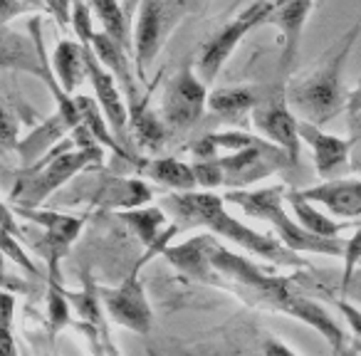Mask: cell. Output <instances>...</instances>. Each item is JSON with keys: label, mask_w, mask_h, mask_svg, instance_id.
Segmentation results:
<instances>
[{"label": "cell", "mask_w": 361, "mask_h": 356, "mask_svg": "<svg viewBox=\"0 0 361 356\" xmlns=\"http://www.w3.org/2000/svg\"><path fill=\"white\" fill-rule=\"evenodd\" d=\"M161 208H164L169 216H173V223H178L180 228L206 226L213 235L226 238V240L240 245L243 250H247L250 255L262 257V260H267V262L287 265V267L305 265L300 252L290 250L280 238L257 233L255 228L245 226V223L238 221L235 216H231V213L226 211L223 196H218V193H213V191L169 193L166 198H161Z\"/></svg>", "instance_id": "cell-1"}, {"label": "cell", "mask_w": 361, "mask_h": 356, "mask_svg": "<svg viewBox=\"0 0 361 356\" xmlns=\"http://www.w3.org/2000/svg\"><path fill=\"white\" fill-rule=\"evenodd\" d=\"M359 35L361 23H356L317 60L307 75L297 77L285 87L287 102L300 119L324 126L346 111L349 92L344 90V70Z\"/></svg>", "instance_id": "cell-2"}, {"label": "cell", "mask_w": 361, "mask_h": 356, "mask_svg": "<svg viewBox=\"0 0 361 356\" xmlns=\"http://www.w3.org/2000/svg\"><path fill=\"white\" fill-rule=\"evenodd\" d=\"M104 151L106 149L99 144L80 146L70 134V139L60 141L50 154H45L37 164L27 166L18 176L11 191V201H16L18 208H40L57 188L65 186L80 171L102 166Z\"/></svg>", "instance_id": "cell-3"}, {"label": "cell", "mask_w": 361, "mask_h": 356, "mask_svg": "<svg viewBox=\"0 0 361 356\" xmlns=\"http://www.w3.org/2000/svg\"><path fill=\"white\" fill-rule=\"evenodd\" d=\"M290 188L285 186H267V188H235V191H226L223 201L231 206L240 208L243 213H247L250 218L265 221L272 226V231L277 233L282 243L295 252H312V255H329V257H341L344 252V240L339 238H317L312 233H307L305 228L297 223V218H292L285 211V198Z\"/></svg>", "instance_id": "cell-4"}, {"label": "cell", "mask_w": 361, "mask_h": 356, "mask_svg": "<svg viewBox=\"0 0 361 356\" xmlns=\"http://www.w3.org/2000/svg\"><path fill=\"white\" fill-rule=\"evenodd\" d=\"M180 231L178 223H169L161 238L154 243V245L146 247V252L139 257L131 272L126 275V280L121 282L119 287H104L99 290L102 302H104V309L109 312L111 321L129 331H136V334L146 336L151 331V324H154V312H151V305L146 300V290L144 282H141V270L144 265L156 255H164V250L169 247V240Z\"/></svg>", "instance_id": "cell-5"}, {"label": "cell", "mask_w": 361, "mask_h": 356, "mask_svg": "<svg viewBox=\"0 0 361 356\" xmlns=\"http://www.w3.org/2000/svg\"><path fill=\"white\" fill-rule=\"evenodd\" d=\"M191 13L186 0H141L134 23V67L141 82L169 37Z\"/></svg>", "instance_id": "cell-6"}, {"label": "cell", "mask_w": 361, "mask_h": 356, "mask_svg": "<svg viewBox=\"0 0 361 356\" xmlns=\"http://www.w3.org/2000/svg\"><path fill=\"white\" fill-rule=\"evenodd\" d=\"M208 109L206 82L198 77L196 62H183L164 87L161 97V116L169 126L171 136L188 134Z\"/></svg>", "instance_id": "cell-7"}, {"label": "cell", "mask_w": 361, "mask_h": 356, "mask_svg": "<svg viewBox=\"0 0 361 356\" xmlns=\"http://www.w3.org/2000/svg\"><path fill=\"white\" fill-rule=\"evenodd\" d=\"M252 124L270 144L280 146L290 159V168L300 166L302 139H300V116L292 111L287 102L285 82H277L270 92L260 97L257 106L252 109Z\"/></svg>", "instance_id": "cell-8"}, {"label": "cell", "mask_w": 361, "mask_h": 356, "mask_svg": "<svg viewBox=\"0 0 361 356\" xmlns=\"http://www.w3.org/2000/svg\"><path fill=\"white\" fill-rule=\"evenodd\" d=\"M267 16V3L265 0H255L252 6H247L240 16H235L226 27L216 32L208 42H203L201 52L196 57V72L206 85H211L218 77V72L223 70L231 55L235 52V47L240 45V40L252 30V27L262 25Z\"/></svg>", "instance_id": "cell-9"}, {"label": "cell", "mask_w": 361, "mask_h": 356, "mask_svg": "<svg viewBox=\"0 0 361 356\" xmlns=\"http://www.w3.org/2000/svg\"><path fill=\"white\" fill-rule=\"evenodd\" d=\"M223 173H226V186L231 191L247 188L260 178L290 168V159L280 146L270 144L267 139H255L250 146L235 151V154H223L221 159Z\"/></svg>", "instance_id": "cell-10"}, {"label": "cell", "mask_w": 361, "mask_h": 356, "mask_svg": "<svg viewBox=\"0 0 361 356\" xmlns=\"http://www.w3.org/2000/svg\"><path fill=\"white\" fill-rule=\"evenodd\" d=\"M18 213L25 216L27 221L45 228L40 250L45 252V260H47V280L62 282L60 262L62 257H67L70 247L80 238L82 228L87 223V216H67V213L42 211V208H18Z\"/></svg>", "instance_id": "cell-11"}, {"label": "cell", "mask_w": 361, "mask_h": 356, "mask_svg": "<svg viewBox=\"0 0 361 356\" xmlns=\"http://www.w3.org/2000/svg\"><path fill=\"white\" fill-rule=\"evenodd\" d=\"M0 65H3V70L27 72V75L45 82V77L52 72V65L47 62L40 18H30V23H27V35L13 30V27H3Z\"/></svg>", "instance_id": "cell-12"}, {"label": "cell", "mask_w": 361, "mask_h": 356, "mask_svg": "<svg viewBox=\"0 0 361 356\" xmlns=\"http://www.w3.org/2000/svg\"><path fill=\"white\" fill-rule=\"evenodd\" d=\"M317 0H270L265 25H275L280 32V82H287L292 65L300 52L302 32L314 11Z\"/></svg>", "instance_id": "cell-13"}, {"label": "cell", "mask_w": 361, "mask_h": 356, "mask_svg": "<svg viewBox=\"0 0 361 356\" xmlns=\"http://www.w3.org/2000/svg\"><path fill=\"white\" fill-rule=\"evenodd\" d=\"M300 139L310 146L314 168L322 181H339L349 171V139L326 134L324 126L300 119Z\"/></svg>", "instance_id": "cell-14"}, {"label": "cell", "mask_w": 361, "mask_h": 356, "mask_svg": "<svg viewBox=\"0 0 361 356\" xmlns=\"http://www.w3.org/2000/svg\"><path fill=\"white\" fill-rule=\"evenodd\" d=\"M302 196L312 203H319L326 211L341 218H356L361 216V181H349V178H339V181H322L317 186L302 188Z\"/></svg>", "instance_id": "cell-15"}, {"label": "cell", "mask_w": 361, "mask_h": 356, "mask_svg": "<svg viewBox=\"0 0 361 356\" xmlns=\"http://www.w3.org/2000/svg\"><path fill=\"white\" fill-rule=\"evenodd\" d=\"M260 97V87L252 85L218 87V90H213L208 94V111L221 121H226V124H243L245 116L252 114Z\"/></svg>", "instance_id": "cell-16"}, {"label": "cell", "mask_w": 361, "mask_h": 356, "mask_svg": "<svg viewBox=\"0 0 361 356\" xmlns=\"http://www.w3.org/2000/svg\"><path fill=\"white\" fill-rule=\"evenodd\" d=\"M70 134H72V124L55 109V114L37 121V124L32 126V131H27V134L23 136L16 151L20 154L23 164H25V168H27V166L37 164L45 154H50L62 141V136H70Z\"/></svg>", "instance_id": "cell-17"}, {"label": "cell", "mask_w": 361, "mask_h": 356, "mask_svg": "<svg viewBox=\"0 0 361 356\" xmlns=\"http://www.w3.org/2000/svg\"><path fill=\"white\" fill-rule=\"evenodd\" d=\"M216 243L213 233H203L180 245H169L164 257L173 267H178L183 275L193 277L198 282H211V245Z\"/></svg>", "instance_id": "cell-18"}, {"label": "cell", "mask_w": 361, "mask_h": 356, "mask_svg": "<svg viewBox=\"0 0 361 356\" xmlns=\"http://www.w3.org/2000/svg\"><path fill=\"white\" fill-rule=\"evenodd\" d=\"M134 166L141 176L156 181L159 186L169 188L171 193H186L198 188L193 166L186 164V161L171 159L169 156V159H139Z\"/></svg>", "instance_id": "cell-19"}, {"label": "cell", "mask_w": 361, "mask_h": 356, "mask_svg": "<svg viewBox=\"0 0 361 356\" xmlns=\"http://www.w3.org/2000/svg\"><path fill=\"white\" fill-rule=\"evenodd\" d=\"M52 72H55L57 82L62 85V90L67 94L77 90L85 80H90L87 75V62H85V45L80 40H60L52 52Z\"/></svg>", "instance_id": "cell-20"}, {"label": "cell", "mask_w": 361, "mask_h": 356, "mask_svg": "<svg viewBox=\"0 0 361 356\" xmlns=\"http://www.w3.org/2000/svg\"><path fill=\"white\" fill-rule=\"evenodd\" d=\"M287 203L292 206L297 223L317 238H336L339 233H344L351 226L349 221H334V218L324 216L319 208H314V203L307 201L300 191H292V188L287 191Z\"/></svg>", "instance_id": "cell-21"}, {"label": "cell", "mask_w": 361, "mask_h": 356, "mask_svg": "<svg viewBox=\"0 0 361 356\" xmlns=\"http://www.w3.org/2000/svg\"><path fill=\"white\" fill-rule=\"evenodd\" d=\"M97 20L102 23V30L134 57V37L129 35V18H126L124 8L119 6V0H87Z\"/></svg>", "instance_id": "cell-22"}, {"label": "cell", "mask_w": 361, "mask_h": 356, "mask_svg": "<svg viewBox=\"0 0 361 356\" xmlns=\"http://www.w3.org/2000/svg\"><path fill=\"white\" fill-rule=\"evenodd\" d=\"M124 226H129V231L144 243L146 247L154 245L161 238V233L166 231V216L164 208H149V206H139V208H126V211L116 213Z\"/></svg>", "instance_id": "cell-23"}, {"label": "cell", "mask_w": 361, "mask_h": 356, "mask_svg": "<svg viewBox=\"0 0 361 356\" xmlns=\"http://www.w3.org/2000/svg\"><path fill=\"white\" fill-rule=\"evenodd\" d=\"M104 201L111 203V206H116L119 211H126V208H139L144 206V203L151 201V188L146 186L141 178H119V181H114L111 186L104 188Z\"/></svg>", "instance_id": "cell-24"}, {"label": "cell", "mask_w": 361, "mask_h": 356, "mask_svg": "<svg viewBox=\"0 0 361 356\" xmlns=\"http://www.w3.org/2000/svg\"><path fill=\"white\" fill-rule=\"evenodd\" d=\"M72 319V302L67 295L65 282H50L47 280V329L55 339Z\"/></svg>", "instance_id": "cell-25"}, {"label": "cell", "mask_w": 361, "mask_h": 356, "mask_svg": "<svg viewBox=\"0 0 361 356\" xmlns=\"http://www.w3.org/2000/svg\"><path fill=\"white\" fill-rule=\"evenodd\" d=\"M193 173H196V181L203 191H213L218 186H226V173H223V166L218 159H201L193 161Z\"/></svg>", "instance_id": "cell-26"}, {"label": "cell", "mask_w": 361, "mask_h": 356, "mask_svg": "<svg viewBox=\"0 0 361 356\" xmlns=\"http://www.w3.org/2000/svg\"><path fill=\"white\" fill-rule=\"evenodd\" d=\"M18 235H13V233H8V231H3V235H0V245H3V255L6 257H11L16 265H20L23 270H27L32 277H37L40 275V270L35 267V262H32V257L27 255L25 250H23V245L16 240Z\"/></svg>", "instance_id": "cell-27"}, {"label": "cell", "mask_w": 361, "mask_h": 356, "mask_svg": "<svg viewBox=\"0 0 361 356\" xmlns=\"http://www.w3.org/2000/svg\"><path fill=\"white\" fill-rule=\"evenodd\" d=\"M341 260H344V272H341V287H349L351 277H354L356 267L361 265V228L344 240V252H341Z\"/></svg>", "instance_id": "cell-28"}, {"label": "cell", "mask_w": 361, "mask_h": 356, "mask_svg": "<svg viewBox=\"0 0 361 356\" xmlns=\"http://www.w3.org/2000/svg\"><path fill=\"white\" fill-rule=\"evenodd\" d=\"M349 171L361 173V111H349Z\"/></svg>", "instance_id": "cell-29"}, {"label": "cell", "mask_w": 361, "mask_h": 356, "mask_svg": "<svg viewBox=\"0 0 361 356\" xmlns=\"http://www.w3.org/2000/svg\"><path fill=\"white\" fill-rule=\"evenodd\" d=\"M20 139H18V114L13 111V106L3 104V151L18 149Z\"/></svg>", "instance_id": "cell-30"}, {"label": "cell", "mask_w": 361, "mask_h": 356, "mask_svg": "<svg viewBox=\"0 0 361 356\" xmlns=\"http://www.w3.org/2000/svg\"><path fill=\"white\" fill-rule=\"evenodd\" d=\"M47 13L57 20L62 30H72V6L75 0H45Z\"/></svg>", "instance_id": "cell-31"}, {"label": "cell", "mask_w": 361, "mask_h": 356, "mask_svg": "<svg viewBox=\"0 0 361 356\" xmlns=\"http://www.w3.org/2000/svg\"><path fill=\"white\" fill-rule=\"evenodd\" d=\"M32 11L35 8L23 3V0H0V20H3V27H8L23 13H32Z\"/></svg>", "instance_id": "cell-32"}, {"label": "cell", "mask_w": 361, "mask_h": 356, "mask_svg": "<svg viewBox=\"0 0 361 356\" xmlns=\"http://www.w3.org/2000/svg\"><path fill=\"white\" fill-rule=\"evenodd\" d=\"M336 307H339V312L344 314V321L349 324V329L354 331V336L361 341V309L354 305H349L346 300H339L336 302Z\"/></svg>", "instance_id": "cell-33"}, {"label": "cell", "mask_w": 361, "mask_h": 356, "mask_svg": "<svg viewBox=\"0 0 361 356\" xmlns=\"http://www.w3.org/2000/svg\"><path fill=\"white\" fill-rule=\"evenodd\" d=\"M0 356H18V346L11 326H0Z\"/></svg>", "instance_id": "cell-34"}, {"label": "cell", "mask_w": 361, "mask_h": 356, "mask_svg": "<svg viewBox=\"0 0 361 356\" xmlns=\"http://www.w3.org/2000/svg\"><path fill=\"white\" fill-rule=\"evenodd\" d=\"M265 356H297V354L290 349V346L282 344L280 339H275V336H267V339H265Z\"/></svg>", "instance_id": "cell-35"}, {"label": "cell", "mask_w": 361, "mask_h": 356, "mask_svg": "<svg viewBox=\"0 0 361 356\" xmlns=\"http://www.w3.org/2000/svg\"><path fill=\"white\" fill-rule=\"evenodd\" d=\"M349 111H361V77L356 82V87L349 92V104H346V114Z\"/></svg>", "instance_id": "cell-36"}, {"label": "cell", "mask_w": 361, "mask_h": 356, "mask_svg": "<svg viewBox=\"0 0 361 356\" xmlns=\"http://www.w3.org/2000/svg\"><path fill=\"white\" fill-rule=\"evenodd\" d=\"M23 3H27V6H32V8H35V11H45V13H47L45 0H23Z\"/></svg>", "instance_id": "cell-37"}, {"label": "cell", "mask_w": 361, "mask_h": 356, "mask_svg": "<svg viewBox=\"0 0 361 356\" xmlns=\"http://www.w3.org/2000/svg\"><path fill=\"white\" fill-rule=\"evenodd\" d=\"M188 3V8H191V11H198V8H203L208 3V0H186Z\"/></svg>", "instance_id": "cell-38"}, {"label": "cell", "mask_w": 361, "mask_h": 356, "mask_svg": "<svg viewBox=\"0 0 361 356\" xmlns=\"http://www.w3.org/2000/svg\"><path fill=\"white\" fill-rule=\"evenodd\" d=\"M265 3H270V0H265Z\"/></svg>", "instance_id": "cell-39"}, {"label": "cell", "mask_w": 361, "mask_h": 356, "mask_svg": "<svg viewBox=\"0 0 361 356\" xmlns=\"http://www.w3.org/2000/svg\"><path fill=\"white\" fill-rule=\"evenodd\" d=\"M47 356H52V354H47Z\"/></svg>", "instance_id": "cell-40"}]
</instances>
